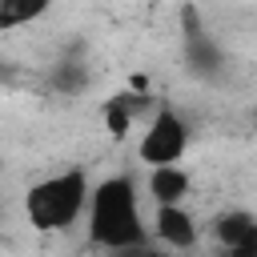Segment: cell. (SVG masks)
<instances>
[{"instance_id": "1", "label": "cell", "mask_w": 257, "mask_h": 257, "mask_svg": "<svg viewBox=\"0 0 257 257\" xmlns=\"http://www.w3.org/2000/svg\"><path fill=\"white\" fill-rule=\"evenodd\" d=\"M88 237L112 253L145 245V221L128 177H108L88 197Z\"/></svg>"}, {"instance_id": "2", "label": "cell", "mask_w": 257, "mask_h": 257, "mask_svg": "<svg viewBox=\"0 0 257 257\" xmlns=\"http://www.w3.org/2000/svg\"><path fill=\"white\" fill-rule=\"evenodd\" d=\"M88 197H92L88 177L80 169H64V173H56V177L28 189V197H24L28 225L40 229V233H60L88 209Z\"/></svg>"}, {"instance_id": "3", "label": "cell", "mask_w": 257, "mask_h": 257, "mask_svg": "<svg viewBox=\"0 0 257 257\" xmlns=\"http://www.w3.org/2000/svg\"><path fill=\"white\" fill-rule=\"evenodd\" d=\"M185 145H189V128H185V120H181L177 112L165 108V112H157L153 124L145 128L137 153H141V161H145L149 169H157V165H177L181 153H185Z\"/></svg>"}, {"instance_id": "4", "label": "cell", "mask_w": 257, "mask_h": 257, "mask_svg": "<svg viewBox=\"0 0 257 257\" xmlns=\"http://www.w3.org/2000/svg\"><path fill=\"white\" fill-rule=\"evenodd\" d=\"M153 229H157V237H161L165 245H173V249H189V245L197 241V225H193V217H189L181 205H157Z\"/></svg>"}, {"instance_id": "5", "label": "cell", "mask_w": 257, "mask_h": 257, "mask_svg": "<svg viewBox=\"0 0 257 257\" xmlns=\"http://www.w3.org/2000/svg\"><path fill=\"white\" fill-rule=\"evenodd\" d=\"M149 193L157 205H181L189 197V173L177 165H157L149 173Z\"/></svg>"}, {"instance_id": "6", "label": "cell", "mask_w": 257, "mask_h": 257, "mask_svg": "<svg viewBox=\"0 0 257 257\" xmlns=\"http://www.w3.org/2000/svg\"><path fill=\"white\" fill-rule=\"evenodd\" d=\"M253 229H257V217H249V213H241V209H233V213L217 217V225H213V233H217V241H221L225 249L241 245V241H245Z\"/></svg>"}, {"instance_id": "7", "label": "cell", "mask_w": 257, "mask_h": 257, "mask_svg": "<svg viewBox=\"0 0 257 257\" xmlns=\"http://www.w3.org/2000/svg\"><path fill=\"white\" fill-rule=\"evenodd\" d=\"M52 0H0V28H20L32 24L36 16L48 12Z\"/></svg>"}, {"instance_id": "8", "label": "cell", "mask_w": 257, "mask_h": 257, "mask_svg": "<svg viewBox=\"0 0 257 257\" xmlns=\"http://www.w3.org/2000/svg\"><path fill=\"white\" fill-rule=\"evenodd\" d=\"M104 124H108V133H112V137H124V133H128V124H133L128 96H116V100H108V104H104Z\"/></svg>"}, {"instance_id": "9", "label": "cell", "mask_w": 257, "mask_h": 257, "mask_svg": "<svg viewBox=\"0 0 257 257\" xmlns=\"http://www.w3.org/2000/svg\"><path fill=\"white\" fill-rule=\"evenodd\" d=\"M229 257H257V229H253L241 245H233V249H229Z\"/></svg>"}]
</instances>
